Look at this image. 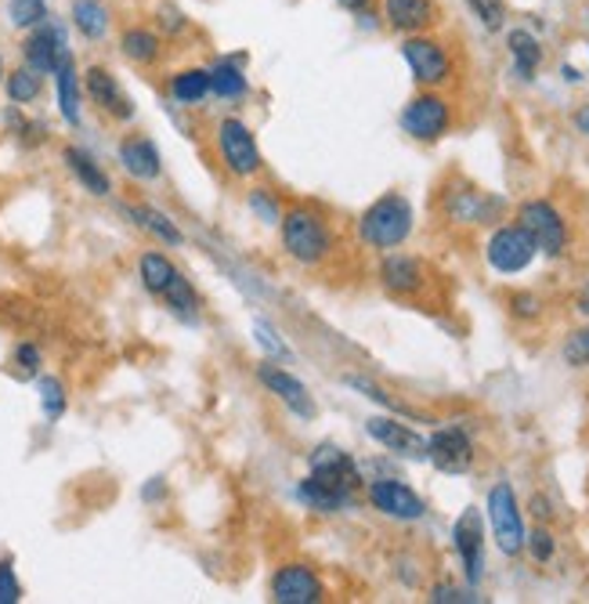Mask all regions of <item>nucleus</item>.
<instances>
[{
  "instance_id": "1",
  "label": "nucleus",
  "mask_w": 589,
  "mask_h": 604,
  "mask_svg": "<svg viewBox=\"0 0 589 604\" xmlns=\"http://www.w3.org/2000/svg\"><path fill=\"white\" fill-rule=\"evenodd\" d=\"M282 229V251L290 254L297 265L304 268H319L325 261L333 257L336 251V240H333V229L319 210L311 206H290L279 221Z\"/></svg>"
},
{
  "instance_id": "2",
  "label": "nucleus",
  "mask_w": 589,
  "mask_h": 604,
  "mask_svg": "<svg viewBox=\"0 0 589 604\" xmlns=\"http://www.w3.org/2000/svg\"><path fill=\"white\" fill-rule=\"evenodd\" d=\"M413 203L401 192H387L358 218V240L370 251H395L413 235Z\"/></svg>"
},
{
  "instance_id": "3",
  "label": "nucleus",
  "mask_w": 589,
  "mask_h": 604,
  "mask_svg": "<svg viewBox=\"0 0 589 604\" xmlns=\"http://www.w3.org/2000/svg\"><path fill=\"white\" fill-rule=\"evenodd\" d=\"M214 146H217V156H221V167H225L232 178L250 181L254 174L265 170V156H260L254 127L246 120H239V116H225V120L217 124Z\"/></svg>"
},
{
  "instance_id": "4",
  "label": "nucleus",
  "mask_w": 589,
  "mask_h": 604,
  "mask_svg": "<svg viewBox=\"0 0 589 604\" xmlns=\"http://www.w3.org/2000/svg\"><path fill=\"white\" fill-rule=\"evenodd\" d=\"M401 59H405V65H409L413 81L420 84V87H427V91L445 87V84L452 81V73H456L449 47H445V44L438 41V36H430V33H413V36H405Z\"/></svg>"
},
{
  "instance_id": "5",
  "label": "nucleus",
  "mask_w": 589,
  "mask_h": 604,
  "mask_svg": "<svg viewBox=\"0 0 589 604\" xmlns=\"http://www.w3.org/2000/svg\"><path fill=\"white\" fill-rule=\"evenodd\" d=\"M489 521H492V536L500 554L517 558L521 550H525L528 529H525V515H521L517 492L510 481H495L489 489Z\"/></svg>"
},
{
  "instance_id": "6",
  "label": "nucleus",
  "mask_w": 589,
  "mask_h": 604,
  "mask_svg": "<svg viewBox=\"0 0 589 604\" xmlns=\"http://www.w3.org/2000/svg\"><path fill=\"white\" fill-rule=\"evenodd\" d=\"M452 127V105L445 95H438V91H420L416 98L405 102L401 109V130L409 135L413 141H441L445 135H449Z\"/></svg>"
},
{
  "instance_id": "7",
  "label": "nucleus",
  "mask_w": 589,
  "mask_h": 604,
  "mask_svg": "<svg viewBox=\"0 0 589 604\" xmlns=\"http://www.w3.org/2000/svg\"><path fill=\"white\" fill-rule=\"evenodd\" d=\"M517 225L535 240V251L546 257H560L568 251V225L560 210L549 200H528L517 210Z\"/></svg>"
},
{
  "instance_id": "8",
  "label": "nucleus",
  "mask_w": 589,
  "mask_h": 604,
  "mask_svg": "<svg viewBox=\"0 0 589 604\" xmlns=\"http://www.w3.org/2000/svg\"><path fill=\"white\" fill-rule=\"evenodd\" d=\"M308 475L315 481H322V485H330V489H336V492H344V496H355L365 485L355 456H351L347 449H340V445H333V442H322V445L311 449Z\"/></svg>"
},
{
  "instance_id": "9",
  "label": "nucleus",
  "mask_w": 589,
  "mask_h": 604,
  "mask_svg": "<svg viewBox=\"0 0 589 604\" xmlns=\"http://www.w3.org/2000/svg\"><path fill=\"white\" fill-rule=\"evenodd\" d=\"M62 55H69V33L58 19H44L41 25L25 30V41H22V65H30L41 76H51L58 70Z\"/></svg>"
},
{
  "instance_id": "10",
  "label": "nucleus",
  "mask_w": 589,
  "mask_h": 604,
  "mask_svg": "<svg viewBox=\"0 0 589 604\" xmlns=\"http://www.w3.org/2000/svg\"><path fill=\"white\" fill-rule=\"evenodd\" d=\"M427 459L441 475H467L478 459L474 438H470V431L460 424H445L427 438Z\"/></svg>"
},
{
  "instance_id": "11",
  "label": "nucleus",
  "mask_w": 589,
  "mask_h": 604,
  "mask_svg": "<svg viewBox=\"0 0 589 604\" xmlns=\"http://www.w3.org/2000/svg\"><path fill=\"white\" fill-rule=\"evenodd\" d=\"M441 206H445V218L456 221V225H495L503 218L506 203L500 195L492 192H481L474 186H456L441 195Z\"/></svg>"
},
{
  "instance_id": "12",
  "label": "nucleus",
  "mask_w": 589,
  "mask_h": 604,
  "mask_svg": "<svg viewBox=\"0 0 589 604\" xmlns=\"http://www.w3.org/2000/svg\"><path fill=\"white\" fill-rule=\"evenodd\" d=\"M257 380H260V388L271 391V395L279 399L297 420H315L319 416V405H315V399H311V391H308L304 380L293 377L290 370H286V365H279L275 359L257 365Z\"/></svg>"
},
{
  "instance_id": "13",
  "label": "nucleus",
  "mask_w": 589,
  "mask_h": 604,
  "mask_svg": "<svg viewBox=\"0 0 589 604\" xmlns=\"http://www.w3.org/2000/svg\"><path fill=\"white\" fill-rule=\"evenodd\" d=\"M271 601L275 604H319V601H325V583L304 561L279 564L271 575Z\"/></svg>"
},
{
  "instance_id": "14",
  "label": "nucleus",
  "mask_w": 589,
  "mask_h": 604,
  "mask_svg": "<svg viewBox=\"0 0 589 604\" xmlns=\"http://www.w3.org/2000/svg\"><path fill=\"white\" fill-rule=\"evenodd\" d=\"M535 254H539V251H535V240L521 225H500V229L492 232L489 246H484V257H489V265L495 272H503V275L525 272L535 261Z\"/></svg>"
},
{
  "instance_id": "15",
  "label": "nucleus",
  "mask_w": 589,
  "mask_h": 604,
  "mask_svg": "<svg viewBox=\"0 0 589 604\" xmlns=\"http://www.w3.org/2000/svg\"><path fill=\"white\" fill-rule=\"evenodd\" d=\"M84 95L95 102V109L113 116V120H120V124L135 120V102H130V95L120 84V76H116L109 65H87Z\"/></svg>"
},
{
  "instance_id": "16",
  "label": "nucleus",
  "mask_w": 589,
  "mask_h": 604,
  "mask_svg": "<svg viewBox=\"0 0 589 604\" xmlns=\"http://www.w3.org/2000/svg\"><path fill=\"white\" fill-rule=\"evenodd\" d=\"M365 496H370L373 510H379V515L390 518V521H420L427 515V504L398 478H376V481H370Z\"/></svg>"
},
{
  "instance_id": "17",
  "label": "nucleus",
  "mask_w": 589,
  "mask_h": 604,
  "mask_svg": "<svg viewBox=\"0 0 589 604\" xmlns=\"http://www.w3.org/2000/svg\"><path fill=\"white\" fill-rule=\"evenodd\" d=\"M452 547L463 561V575L470 586L481 583L484 575V521L478 507H467L452 524Z\"/></svg>"
},
{
  "instance_id": "18",
  "label": "nucleus",
  "mask_w": 589,
  "mask_h": 604,
  "mask_svg": "<svg viewBox=\"0 0 589 604\" xmlns=\"http://www.w3.org/2000/svg\"><path fill=\"white\" fill-rule=\"evenodd\" d=\"M365 431L376 445H384L390 456L401 459H427V438L420 431H413L409 424H401L395 416H370L365 420Z\"/></svg>"
},
{
  "instance_id": "19",
  "label": "nucleus",
  "mask_w": 589,
  "mask_h": 604,
  "mask_svg": "<svg viewBox=\"0 0 589 604\" xmlns=\"http://www.w3.org/2000/svg\"><path fill=\"white\" fill-rule=\"evenodd\" d=\"M379 286L395 297H420L427 290V268L413 254H387L379 261Z\"/></svg>"
},
{
  "instance_id": "20",
  "label": "nucleus",
  "mask_w": 589,
  "mask_h": 604,
  "mask_svg": "<svg viewBox=\"0 0 589 604\" xmlns=\"http://www.w3.org/2000/svg\"><path fill=\"white\" fill-rule=\"evenodd\" d=\"M116 156H120V167L135 181H160L163 178V156H160V149H156V141L146 135H127L120 141V149H116Z\"/></svg>"
},
{
  "instance_id": "21",
  "label": "nucleus",
  "mask_w": 589,
  "mask_h": 604,
  "mask_svg": "<svg viewBox=\"0 0 589 604\" xmlns=\"http://www.w3.org/2000/svg\"><path fill=\"white\" fill-rule=\"evenodd\" d=\"M384 22L401 36L427 33L438 22V0H384Z\"/></svg>"
},
{
  "instance_id": "22",
  "label": "nucleus",
  "mask_w": 589,
  "mask_h": 604,
  "mask_svg": "<svg viewBox=\"0 0 589 604\" xmlns=\"http://www.w3.org/2000/svg\"><path fill=\"white\" fill-rule=\"evenodd\" d=\"M55 76V95H58V116L69 127H81V116H84V76L76 73V59L73 51L69 55H62L58 70L51 73Z\"/></svg>"
},
{
  "instance_id": "23",
  "label": "nucleus",
  "mask_w": 589,
  "mask_h": 604,
  "mask_svg": "<svg viewBox=\"0 0 589 604\" xmlns=\"http://www.w3.org/2000/svg\"><path fill=\"white\" fill-rule=\"evenodd\" d=\"M246 55H221L211 65V95L221 102H239L250 95V81H246Z\"/></svg>"
},
{
  "instance_id": "24",
  "label": "nucleus",
  "mask_w": 589,
  "mask_h": 604,
  "mask_svg": "<svg viewBox=\"0 0 589 604\" xmlns=\"http://www.w3.org/2000/svg\"><path fill=\"white\" fill-rule=\"evenodd\" d=\"M69 22L84 41L98 44V41H106L109 30H113V11H109L106 0H73Z\"/></svg>"
},
{
  "instance_id": "25",
  "label": "nucleus",
  "mask_w": 589,
  "mask_h": 604,
  "mask_svg": "<svg viewBox=\"0 0 589 604\" xmlns=\"http://www.w3.org/2000/svg\"><path fill=\"white\" fill-rule=\"evenodd\" d=\"M62 160H65V167H69V174H73L76 181H81V186H84L90 195H98V200H106V195L113 192L109 174L98 167V160H95V156H90V152L76 149V146H65V149H62Z\"/></svg>"
},
{
  "instance_id": "26",
  "label": "nucleus",
  "mask_w": 589,
  "mask_h": 604,
  "mask_svg": "<svg viewBox=\"0 0 589 604\" xmlns=\"http://www.w3.org/2000/svg\"><path fill=\"white\" fill-rule=\"evenodd\" d=\"M120 55L130 62V65H156L163 55V36L149 30V25H127L120 33Z\"/></svg>"
},
{
  "instance_id": "27",
  "label": "nucleus",
  "mask_w": 589,
  "mask_h": 604,
  "mask_svg": "<svg viewBox=\"0 0 589 604\" xmlns=\"http://www.w3.org/2000/svg\"><path fill=\"white\" fill-rule=\"evenodd\" d=\"M167 91H170V98H174L178 105H185V109H192V105H203L206 98H211V70H203V65L178 70L167 81Z\"/></svg>"
},
{
  "instance_id": "28",
  "label": "nucleus",
  "mask_w": 589,
  "mask_h": 604,
  "mask_svg": "<svg viewBox=\"0 0 589 604\" xmlns=\"http://www.w3.org/2000/svg\"><path fill=\"white\" fill-rule=\"evenodd\" d=\"M124 214L135 221V225L141 229V232H149V235H156L163 246H181L185 243V232H181L174 221H170L160 206H149V203H141V206H124Z\"/></svg>"
},
{
  "instance_id": "29",
  "label": "nucleus",
  "mask_w": 589,
  "mask_h": 604,
  "mask_svg": "<svg viewBox=\"0 0 589 604\" xmlns=\"http://www.w3.org/2000/svg\"><path fill=\"white\" fill-rule=\"evenodd\" d=\"M506 47H510V59H514V73L521 81H535V73H539L543 65V44L535 41L532 30H510L506 33Z\"/></svg>"
},
{
  "instance_id": "30",
  "label": "nucleus",
  "mask_w": 589,
  "mask_h": 604,
  "mask_svg": "<svg viewBox=\"0 0 589 604\" xmlns=\"http://www.w3.org/2000/svg\"><path fill=\"white\" fill-rule=\"evenodd\" d=\"M297 500L304 504L308 510H315V515H340V510L351 507L355 496L336 492V489H330V485H322V481H315L308 475V478L297 481Z\"/></svg>"
},
{
  "instance_id": "31",
  "label": "nucleus",
  "mask_w": 589,
  "mask_h": 604,
  "mask_svg": "<svg viewBox=\"0 0 589 604\" xmlns=\"http://www.w3.org/2000/svg\"><path fill=\"white\" fill-rule=\"evenodd\" d=\"M138 275H141V286H146L152 297H163L170 279L178 275V265L163 251H146L138 257Z\"/></svg>"
},
{
  "instance_id": "32",
  "label": "nucleus",
  "mask_w": 589,
  "mask_h": 604,
  "mask_svg": "<svg viewBox=\"0 0 589 604\" xmlns=\"http://www.w3.org/2000/svg\"><path fill=\"white\" fill-rule=\"evenodd\" d=\"M163 300H167V308L174 311L181 322L200 319V294L192 290V283L185 279V272H178L174 279H170V286L163 290Z\"/></svg>"
},
{
  "instance_id": "33",
  "label": "nucleus",
  "mask_w": 589,
  "mask_h": 604,
  "mask_svg": "<svg viewBox=\"0 0 589 604\" xmlns=\"http://www.w3.org/2000/svg\"><path fill=\"white\" fill-rule=\"evenodd\" d=\"M4 91L11 105H30L44 95V76L30 70V65H19V70H8L4 76Z\"/></svg>"
},
{
  "instance_id": "34",
  "label": "nucleus",
  "mask_w": 589,
  "mask_h": 604,
  "mask_svg": "<svg viewBox=\"0 0 589 604\" xmlns=\"http://www.w3.org/2000/svg\"><path fill=\"white\" fill-rule=\"evenodd\" d=\"M36 395H41V410L51 424L62 420L65 410H69V395H65V384L58 377H36Z\"/></svg>"
},
{
  "instance_id": "35",
  "label": "nucleus",
  "mask_w": 589,
  "mask_h": 604,
  "mask_svg": "<svg viewBox=\"0 0 589 604\" xmlns=\"http://www.w3.org/2000/svg\"><path fill=\"white\" fill-rule=\"evenodd\" d=\"M344 384H347V388H355L362 399H370V402H376V405H384L387 413H398V416H413V420H420V413L409 410V405H401L398 399H390L384 388H376V384H373V380H365V377H344Z\"/></svg>"
},
{
  "instance_id": "36",
  "label": "nucleus",
  "mask_w": 589,
  "mask_h": 604,
  "mask_svg": "<svg viewBox=\"0 0 589 604\" xmlns=\"http://www.w3.org/2000/svg\"><path fill=\"white\" fill-rule=\"evenodd\" d=\"M246 206H250V214H257V221H265V225H279L282 221L279 192H271L265 186L250 189V195H246Z\"/></svg>"
},
{
  "instance_id": "37",
  "label": "nucleus",
  "mask_w": 589,
  "mask_h": 604,
  "mask_svg": "<svg viewBox=\"0 0 589 604\" xmlns=\"http://www.w3.org/2000/svg\"><path fill=\"white\" fill-rule=\"evenodd\" d=\"M8 19L15 30H33L47 19V0H8Z\"/></svg>"
},
{
  "instance_id": "38",
  "label": "nucleus",
  "mask_w": 589,
  "mask_h": 604,
  "mask_svg": "<svg viewBox=\"0 0 589 604\" xmlns=\"http://www.w3.org/2000/svg\"><path fill=\"white\" fill-rule=\"evenodd\" d=\"M41 365H44V354L36 345H30V340L19 345L15 354H11V377L15 380H36L41 377Z\"/></svg>"
},
{
  "instance_id": "39",
  "label": "nucleus",
  "mask_w": 589,
  "mask_h": 604,
  "mask_svg": "<svg viewBox=\"0 0 589 604\" xmlns=\"http://www.w3.org/2000/svg\"><path fill=\"white\" fill-rule=\"evenodd\" d=\"M467 4L489 33H500L506 25V0H467Z\"/></svg>"
},
{
  "instance_id": "40",
  "label": "nucleus",
  "mask_w": 589,
  "mask_h": 604,
  "mask_svg": "<svg viewBox=\"0 0 589 604\" xmlns=\"http://www.w3.org/2000/svg\"><path fill=\"white\" fill-rule=\"evenodd\" d=\"M254 337H257V345L265 348L271 359H282V362H293V351L286 348V340L275 333V326L265 322V319H254Z\"/></svg>"
},
{
  "instance_id": "41",
  "label": "nucleus",
  "mask_w": 589,
  "mask_h": 604,
  "mask_svg": "<svg viewBox=\"0 0 589 604\" xmlns=\"http://www.w3.org/2000/svg\"><path fill=\"white\" fill-rule=\"evenodd\" d=\"M156 25H160V33L163 36H181V33H189V19H185V11L174 8V4H156Z\"/></svg>"
},
{
  "instance_id": "42",
  "label": "nucleus",
  "mask_w": 589,
  "mask_h": 604,
  "mask_svg": "<svg viewBox=\"0 0 589 604\" xmlns=\"http://www.w3.org/2000/svg\"><path fill=\"white\" fill-rule=\"evenodd\" d=\"M525 547H528V554L539 564L554 561V554H557V540H554V532H549L546 524H539V529H532L525 536Z\"/></svg>"
},
{
  "instance_id": "43",
  "label": "nucleus",
  "mask_w": 589,
  "mask_h": 604,
  "mask_svg": "<svg viewBox=\"0 0 589 604\" xmlns=\"http://www.w3.org/2000/svg\"><path fill=\"white\" fill-rule=\"evenodd\" d=\"M565 362L575 365V370H582V365H589V326H582V330H575L568 340H565Z\"/></svg>"
},
{
  "instance_id": "44",
  "label": "nucleus",
  "mask_w": 589,
  "mask_h": 604,
  "mask_svg": "<svg viewBox=\"0 0 589 604\" xmlns=\"http://www.w3.org/2000/svg\"><path fill=\"white\" fill-rule=\"evenodd\" d=\"M22 601V586L15 575V561L4 558L0 561V604H19Z\"/></svg>"
},
{
  "instance_id": "45",
  "label": "nucleus",
  "mask_w": 589,
  "mask_h": 604,
  "mask_svg": "<svg viewBox=\"0 0 589 604\" xmlns=\"http://www.w3.org/2000/svg\"><path fill=\"white\" fill-rule=\"evenodd\" d=\"M430 601L435 604H463V601H478V597L456 583H438V586H430Z\"/></svg>"
},
{
  "instance_id": "46",
  "label": "nucleus",
  "mask_w": 589,
  "mask_h": 604,
  "mask_svg": "<svg viewBox=\"0 0 589 604\" xmlns=\"http://www.w3.org/2000/svg\"><path fill=\"white\" fill-rule=\"evenodd\" d=\"M510 311H514L517 319H539L543 300L535 297V294H514V297H510Z\"/></svg>"
},
{
  "instance_id": "47",
  "label": "nucleus",
  "mask_w": 589,
  "mask_h": 604,
  "mask_svg": "<svg viewBox=\"0 0 589 604\" xmlns=\"http://www.w3.org/2000/svg\"><path fill=\"white\" fill-rule=\"evenodd\" d=\"M141 500H146V504H160V500H167V478H149V485L141 489Z\"/></svg>"
},
{
  "instance_id": "48",
  "label": "nucleus",
  "mask_w": 589,
  "mask_h": 604,
  "mask_svg": "<svg viewBox=\"0 0 589 604\" xmlns=\"http://www.w3.org/2000/svg\"><path fill=\"white\" fill-rule=\"evenodd\" d=\"M528 510H532V515L539 518V521H549V518H554V504H549L546 496H532Z\"/></svg>"
},
{
  "instance_id": "49",
  "label": "nucleus",
  "mask_w": 589,
  "mask_h": 604,
  "mask_svg": "<svg viewBox=\"0 0 589 604\" xmlns=\"http://www.w3.org/2000/svg\"><path fill=\"white\" fill-rule=\"evenodd\" d=\"M571 120H575V127H579V135H586V138H589V105H579Z\"/></svg>"
},
{
  "instance_id": "50",
  "label": "nucleus",
  "mask_w": 589,
  "mask_h": 604,
  "mask_svg": "<svg viewBox=\"0 0 589 604\" xmlns=\"http://www.w3.org/2000/svg\"><path fill=\"white\" fill-rule=\"evenodd\" d=\"M336 4L344 11H355V15H362V11H370L373 0H336Z\"/></svg>"
},
{
  "instance_id": "51",
  "label": "nucleus",
  "mask_w": 589,
  "mask_h": 604,
  "mask_svg": "<svg viewBox=\"0 0 589 604\" xmlns=\"http://www.w3.org/2000/svg\"><path fill=\"white\" fill-rule=\"evenodd\" d=\"M575 308H579L582 315H589V283L579 290V297H575Z\"/></svg>"
},
{
  "instance_id": "52",
  "label": "nucleus",
  "mask_w": 589,
  "mask_h": 604,
  "mask_svg": "<svg viewBox=\"0 0 589 604\" xmlns=\"http://www.w3.org/2000/svg\"><path fill=\"white\" fill-rule=\"evenodd\" d=\"M560 76H565L568 84H579L582 76H579V70H575V65H560Z\"/></svg>"
},
{
  "instance_id": "53",
  "label": "nucleus",
  "mask_w": 589,
  "mask_h": 604,
  "mask_svg": "<svg viewBox=\"0 0 589 604\" xmlns=\"http://www.w3.org/2000/svg\"><path fill=\"white\" fill-rule=\"evenodd\" d=\"M4 76H8V65H4V55H0V84H4Z\"/></svg>"
}]
</instances>
